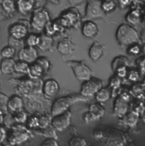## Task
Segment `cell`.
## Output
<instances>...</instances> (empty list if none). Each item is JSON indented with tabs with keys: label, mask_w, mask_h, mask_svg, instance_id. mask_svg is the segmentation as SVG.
Here are the masks:
<instances>
[{
	"label": "cell",
	"mask_w": 145,
	"mask_h": 146,
	"mask_svg": "<svg viewBox=\"0 0 145 146\" xmlns=\"http://www.w3.org/2000/svg\"><path fill=\"white\" fill-rule=\"evenodd\" d=\"M86 100H87V99L81 96L80 94L60 97L53 102V104L51 106L50 114L52 115V116L62 114V113L69 110L70 107L75 103L79 102V101H86Z\"/></svg>",
	"instance_id": "cell-1"
},
{
	"label": "cell",
	"mask_w": 145,
	"mask_h": 146,
	"mask_svg": "<svg viewBox=\"0 0 145 146\" xmlns=\"http://www.w3.org/2000/svg\"><path fill=\"white\" fill-rule=\"evenodd\" d=\"M115 36L118 43L121 46H131L137 44L139 42L138 32L129 24H121L116 30Z\"/></svg>",
	"instance_id": "cell-2"
},
{
	"label": "cell",
	"mask_w": 145,
	"mask_h": 146,
	"mask_svg": "<svg viewBox=\"0 0 145 146\" xmlns=\"http://www.w3.org/2000/svg\"><path fill=\"white\" fill-rule=\"evenodd\" d=\"M11 133L9 136L7 137L8 142L10 145H18L30 139V133L27 127L24 126V124L15 123L11 127Z\"/></svg>",
	"instance_id": "cell-3"
},
{
	"label": "cell",
	"mask_w": 145,
	"mask_h": 146,
	"mask_svg": "<svg viewBox=\"0 0 145 146\" xmlns=\"http://www.w3.org/2000/svg\"><path fill=\"white\" fill-rule=\"evenodd\" d=\"M50 21L51 20L48 11L46 9L40 7L34 10L31 19L30 26L34 31L42 33Z\"/></svg>",
	"instance_id": "cell-4"
},
{
	"label": "cell",
	"mask_w": 145,
	"mask_h": 146,
	"mask_svg": "<svg viewBox=\"0 0 145 146\" xmlns=\"http://www.w3.org/2000/svg\"><path fill=\"white\" fill-rule=\"evenodd\" d=\"M66 64L72 68L75 77L79 81H87L92 78L93 71L85 64L84 61L69 60Z\"/></svg>",
	"instance_id": "cell-5"
},
{
	"label": "cell",
	"mask_w": 145,
	"mask_h": 146,
	"mask_svg": "<svg viewBox=\"0 0 145 146\" xmlns=\"http://www.w3.org/2000/svg\"><path fill=\"white\" fill-rule=\"evenodd\" d=\"M57 21L64 28L75 27L80 24L81 16L79 12L75 9L71 8L64 11L60 17L57 20Z\"/></svg>",
	"instance_id": "cell-6"
},
{
	"label": "cell",
	"mask_w": 145,
	"mask_h": 146,
	"mask_svg": "<svg viewBox=\"0 0 145 146\" xmlns=\"http://www.w3.org/2000/svg\"><path fill=\"white\" fill-rule=\"evenodd\" d=\"M101 2L102 0H88L87 1V6H86L84 21H93L95 19L105 17V13L104 12L102 9Z\"/></svg>",
	"instance_id": "cell-7"
},
{
	"label": "cell",
	"mask_w": 145,
	"mask_h": 146,
	"mask_svg": "<svg viewBox=\"0 0 145 146\" xmlns=\"http://www.w3.org/2000/svg\"><path fill=\"white\" fill-rule=\"evenodd\" d=\"M103 87V82L97 78H90L87 81L83 82L81 86L80 94L87 99L93 97L95 94Z\"/></svg>",
	"instance_id": "cell-8"
},
{
	"label": "cell",
	"mask_w": 145,
	"mask_h": 146,
	"mask_svg": "<svg viewBox=\"0 0 145 146\" xmlns=\"http://www.w3.org/2000/svg\"><path fill=\"white\" fill-rule=\"evenodd\" d=\"M72 114L70 110H67L62 114L53 116L51 126L59 132H63L64 130L69 128L71 126Z\"/></svg>",
	"instance_id": "cell-9"
},
{
	"label": "cell",
	"mask_w": 145,
	"mask_h": 146,
	"mask_svg": "<svg viewBox=\"0 0 145 146\" xmlns=\"http://www.w3.org/2000/svg\"><path fill=\"white\" fill-rule=\"evenodd\" d=\"M60 92V84L54 78H48L42 86V95L47 99L54 98Z\"/></svg>",
	"instance_id": "cell-10"
},
{
	"label": "cell",
	"mask_w": 145,
	"mask_h": 146,
	"mask_svg": "<svg viewBox=\"0 0 145 146\" xmlns=\"http://www.w3.org/2000/svg\"><path fill=\"white\" fill-rule=\"evenodd\" d=\"M129 97L126 94H122L117 97L114 103L113 114L118 117H123L128 110L129 107Z\"/></svg>",
	"instance_id": "cell-11"
},
{
	"label": "cell",
	"mask_w": 145,
	"mask_h": 146,
	"mask_svg": "<svg viewBox=\"0 0 145 146\" xmlns=\"http://www.w3.org/2000/svg\"><path fill=\"white\" fill-rule=\"evenodd\" d=\"M9 36L19 39V40H24L29 34V29L27 25L24 24L21 21L14 23L10 25L9 28Z\"/></svg>",
	"instance_id": "cell-12"
},
{
	"label": "cell",
	"mask_w": 145,
	"mask_h": 146,
	"mask_svg": "<svg viewBox=\"0 0 145 146\" xmlns=\"http://www.w3.org/2000/svg\"><path fill=\"white\" fill-rule=\"evenodd\" d=\"M104 146H125L126 145V135L119 131H115L109 135H105Z\"/></svg>",
	"instance_id": "cell-13"
},
{
	"label": "cell",
	"mask_w": 145,
	"mask_h": 146,
	"mask_svg": "<svg viewBox=\"0 0 145 146\" xmlns=\"http://www.w3.org/2000/svg\"><path fill=\"white\" fill-rule=\"evenodd\" d=\"M38 57L39 56H38V53H37L36 48L25 46L24 48H21L18 52L19 60L26 62L30 65L36 62Z\"/></svg>",
	"instance_id": "cell-14"
},
{
	"label": "cell",
	"mask_w": 145,
	"mask_h": 146,
	"mask_svg": "<svg viewBox=\"0 0 145 146\" xmlns=\"http://www.w3.org/2000/svg\"><path fill=\"white\" fill-rule=\"evenodd\" d=\"M24 108V100L22 97L19 94H13L9 98L7 109L8 112L10 114H15Z\"/></svg>",
	"instance_id": "cell-15"
},
{
	"label": "cell",
	"mask_w": 145,
	"mask_h": 146,
	"mask_svg": "<svg viewBox=\"0 0 145 146\" xmlns=\"http://www.w3.org/2000/svg\"><path fill=\"white\" fill-rule=\"evenodd\" d=\"M81 34L87 38H93L99 33V27L93 21H84L81 27Z\"/></svg>",
	"instance_id": "cell-16"
},
{
	"label": "cell",
	"mask_w": 145,
	"mask_h": 146,
	"mask_svg": "<svg viewBox=\"0 0 145 146\" xmlns=\"http://www.w3.org/2000/svg\"><path fill=\"white\" fill-rule=\"evenodd\" d=\"M75 45L69 38H63L58 42L57 51L62 55H71L75 53Z\"/></svg>",
	"instance_id": "cell-17"
},
{
	"label": "cell",
	"mask_w": 145,
	"mask_h": 146,
	"mask_svg": "<svg viewBox=\"0 0 145 146\" xmlns=\"http://www.w3.org/2000/svg\"><path fill=\"white\" fill-rule=\"evenodd\" d=\"M105 54V48L98 42H94L88 49V55L89 58L93 61L99 60Z\"/></svg>",
	"instance_id": "cell-18"
},
{
	"label": "cell",
	"mask_w": 145,
	"mask_h": 146,
	"mask_svg": "<svg viewBox=\"0 0 145 146\" xmlns=\"http://www.w3.org/2000/svg\"><path fill=\"white\" fill-rule=\"evenodd\" d=\"M36 6V0H18L16 2V7L20 13L26 15L34 9Z\"/></svg>",
	"instance_id": "cell-19"
},
{
	"label": "cell",
	"mask_w": 145,
	"mask_h": 146,
	"mask_svg": "<svg viewBox=\"0 0 145 146\" xmlns=\"http://www.w3.org/2000/svg\"><path fill=\"white\" fill-rule=\"evenodd\" d=\"M15 60L14 59H2L0 62V72L3 75H10L15 72Z\"/></svg>",
	"instance_id": "cell-20"
},
{
	"label": "cell",
	"mask_w": 145,
	"mask_h": 146,
	"mask_svg": "<svg viewBox=\"0 0 145 146\" xmlns=\"http://www.w3.org/2000/svg\"><path fill=\"white\" fill-rule=\"evenodd\" d=\"M54 45V39L50 36L46 34L40 35V42L38 44V48L42 51H50L53 48Z\"/></svg>",
	"instance_id": "cell-21"
},
{
	"label": "cell",
	"mask_w": 145,
	"mask_h": 146,
	"mask_svg": "<svg viewBox=\"0 0 145 146\" xmlns=\"http://www.w3.org/2000/svg\"><path fill=\"white\" fill-rule=\"evenodd\" d=\"M139 119V114L137 111H131L129 113H126L122 117V121L126 126H128L130 127H134Z\"/></svg>",
	"instance_id": "cell-22"
},
{
	"label": "cell",
	"mask_w": 145,
	"mask_h": 146,
	"mask_svg": "<svg viewBox=\"0 0 145 146\" xmlns=\"http://www.w3.org/2000/svg\"><path fill=\"white\" fill-rule=\"evenodd\" d=\"M88 111L94 116L96 121L102 118L105 114V109L100 103H94L90 105Z\"/></svg>",
	"instance_id": "cell-23"
},
{
	"label": "cell",
	"mask_w": 145,
	"mask_h": 146,
	"mask_svg": "<svg viewBox=\"0 0 145 146\" xmlns=\"http://www.w3.org/2000/svg\"><path fill=\"white\" fill-rule=\"evenodd\" d=\"M111 97V90L109 88L102 87L96 94H95V100L98 103H105L108 101Z\"/></svg>",
	"instance_id": "cell-24"
},
{
	"label": "cell",
	"mask_w": 145,
	"mask_h": 146,
	"mask_svg": "<svg viewBox=\"0 0 145 146\" xmlns=\"http://www.w3.org/2000/svg\"><path fill=\"white\" fill-rule=\"evenodd\" d=\"M43 74H44V71H43L42 67L36 61L30 65L29 76H30L31 78L39 79Z\"/></svg>",
	"instance_id": "cell-25"
},
{
	"label": "cell",
	"mask_w": 145,
	"mask_h": 146,
	"mask_svg": "<svg viewBox=\"0 0 145 146\" xmlns=\"http://www.w3.org/2000/svg\"><path fill=\"white\" fill-rule=\"evenodd\" d=\"M52 115L48 113L42 114L41 115H38V121H39V129H44L49 126H51L52 122Z\"/></svg>",
	"instance_id": "cell-26"
},
{
	"label": "cell",
	"mask_w": 145,
	"mask_h": 146,
	"mask_svg": "<svg viewBox=\"0 0 145 146\" xmlns=\"http://www.w3.org/2000/svg\"><path fill=\"white\" fill-rule=\"evenodd\" d=\"M129 65V60L125 56H119L115 58V60L112 62V69L114 72H115L118 68L124 67V66H128Z\"/></svg>",
	"instance_id": "cell-27"
},
{
	"label": "cell",
	"mask_w": 145,
	"mask_h": 146,
	"mask_svg": "<svg viewBox=\"0 0 145 146\" xmlns=\"http://www.w3.org/2000/svg\"><path fill=\"white\" fill-rule=\"evenodd\" d=\"M29 70H30V64L21 61V60L15 61V72L24 74V75H29Z\"/></svg>",
	"instance_id": "cell-28"
},
{
	"label": "cell",
	"mask_w": 145,
	"mask_h": 146,
	"mask_svg": "<svg viewBox=\"0 0 145 146\" xmlns=\"http://www.w3.org/2000/svg\"><path fill=\"white\" fill-rule=\"evenodd\" d=\"M16 49L9 45L3 47L0 50V56L2 59H13L15 55Z\"/></svg>",
	"instance_id": "cell-29"
},
{
	"label": "cell",
	"mask_w": 145,
	"mask_h": 146,
	"mask_svg": "<svg viewBox=\"0 0 145 146\" xmlns=\"http://www.w3.org/2000/svg\"><path fill=\"white\" fill-rule=\"evenodd\" d=\"M39 42H40V35H37L36 33L28 34V36L25 39V44L27 47L36 48L38 46Z\"/></svg>",
	"instance_id": "cell-30"
},
{
	"label": "cell",
	"mask_w": 145,
	"mask_h": 146,
	"mask_svg": "<svg viewBox=\"0 0 145 146\" xmlns=\"http://www.w3.org/2000/svg\"><path fill=\"white\" fill-rule=\"evenodd\" d=\"M126 19L128 23L132 25H137L140 22V13L138 10H136V9L132 10L126 15Z\"/></svg>",
	"instance_id": "cell-31"
},
{
	"label": "cell",
	"mask_w": 145,
	"mask_h": 146,
	"mask_svg": "<svg viewBox=\"0 0 145 146\" xmlns=\"http://www.w3.org/2000/svg\"><path fill=\"white\" fill-rule=\"evenodd\" d=\"M13 118L15 121V123H21V124H24L26 122L27 119H28V115L27 112L24 110H21L15 114L12 115Z\"/></svg>",
	"instance_id": "cell-32"
},
{
	"label": "cell",
	"mask_w": 145,
	"mask_h": 146,
	"mask_svg": "<svg viewBox=\"0 0 145 146\" xmlns=\"http://www.w3.org/2000/svg\"><path fill=\"white\" fill-rule=\"evenodd\" d=\"M40 134H42L43 137H45L46 139H57L58 136L56 133V130L52 127L49 126L44 129H41V133Z\"/></svg>",
	"instance_id": "cell-33"
},
{
	"label": "cell",
	"mask_w": 145,
	"mask_h": 146,
	"mask_svg": "<svg viewBox=\"0 0 145 146\" xmlns=\"http://www.w3.org/2000/svg\"><path fill=\"white\" fill-rule=\"evenodd\" d=\"M3 9L11 15L14 14L16 10V3L14 0H3V3H1Z\"/></svg>",
	"instance_id": "cell-34"
},
{
	"label": "cell",
	"mask_w": 145,
	"mask_h": 146,
	"mask_svg": "<svg viewBox=\"0 0 145 146\" xmlns=\"http://www.w3.org/2000/svg\"><path fill=\"white\" fill-rule=\"evenodd\" d=\"M101 6L105 13H109L115 9L116 4L115 0H102Z\"/></svg>",
	"instance_id": "cell-35"
},
{
	"label": "cell",
	"mask_w": 145,
	"mask_h": 146,
	"mask_svg": "<svg viewBox=\"0 0 145 146\" xmlns=\"http://www.w3.org/2000/svg\"><path fill=\"white\" fill-rule=\"evenodd\" d=\"M36 62L42 67L44 73H47L51 68V63L49 61V60L47 58V57H44V56H41V57H38L37 60H36Z\"/></svg>",
	"instance_id": "cell-36"
},
{
	"label": "cell",
	"mask_w": 145,
	"mask_h": 146,
	"mask_svg": "<svg viewBox=\"0 0 145 146\" xmlns=\"http://www.w3.org/2000/svg\"><path fill=\"white\" fill-rule=\"evenodd\" d=\"M8 45L16 48H22L25 47V41L24 40H19L16 38H14L12 36H9V40H8Z\"/></svg>",
	"instance_id": "cell-37"
},
{
	"label": "cell",
	"mask_w": 145,
	"mask_h": 146,
	"mask_svg": "<svg viewBox=\"0 0 145 146\" xmlns=\"http://www.w3.org/2000/svg\"><path fill=\"white\" fill-rule=\"evenodd\" d=\"M26 127L29 129H36L39 127V121H38V115H32L30 117H28L26 121Z\"/></svg>",
	"instance_id": "cell-38"
},
{
	"label": "cell",
	"mask_w": 145,
	"mask_h": 146,
	"mask_svg": "<svg viewBox=\"0 0 145 146\" xmlns=\"http://www.w3.org/2000/svg\"><path fill=\"white\" fill-rule=\"evenodd\" d=\"M69 146H87V141L81 137L74 136L69 142Z\"/></svg>",
	"instance_id": "cell-39"
},
{
	"label": "cell",
	"mask_w": 145,
	"mask_h": 146,
	"mask_svg": "<svg viewBox=\"0 0 145 146\" xmlns=\"http://www.w3.org/2000/svg\"><path fill=\"white\" fill-rule=\"evenodd\" d=\"M9 96L5 95L4 94L0 92V110H2L5 114L8 113V109H7V104L9 100Z\"/></svg>",
	"instance_id": "cell-40"
},
{
	"label": "cell",
	"mask_w": 145,
	"mask_h": 146,
	"mask_svg": "<svg viewBox=\"0 0 145 146\" xmlns=\"http://www.w3.org/2000/svg\"><path fill=\"white\" fill-rule=\"evenodd\" d=\"M121 85V79L119 76H115V77H112L110 79V82H109V88H112L114 91L116 89V88H119Z\"/></svg>",
	"instance_id": "cell-41"
},
{
	"label": "cell",
	"mask_w": 145,
	"mask_h": 146,
	"mask_svg": "<svg viewBox=\"0 0 145 146\" xmlns=\"http://www.w3.org/2000/svg\"><path fill=\"white\" fill-rule=\"evenodd\" d=\"M82 119H83V121H84V122H85L86 124H89V123L93 122V121H96V119L94 118V116H93L89 111H87V112H86V113L83 114Z\"/></svg>",
	"instance_id": "cell-42"
},
{
	"label": "cell",
	"mask_w": 145,
	"mask_h": 146,
	"mask_svg": "<svg viewBox=\"0 0 145 146\" xmlns=\"http://www.w3.org/2000/svg\"><path fill=\"white\" fill-rule=\"evenodd\" d=\"M40 146H59V144L57 142V139H46Z\"/></svg>",
	"instance_id": "cell-43"
},
{
	"label": "cell",
	"mask_w": 145,
	"mask_h": 146,
	"mask_svg": "<svg viewBox=\"0 0 145 146\" xmlns=\"http://www.w3.org/2000/svg\"><path fill=\"white\" fill-rule=\"evenodd\" d=\"M105 133L102 130H99V129L94 130L93 133V137L97 140H103V139L105 138Z\"/></svg>",
	"instance_id": "cell-44"
},
{
	"label": "cell",
	"mask_w": 145,
	"mask_h": 146,
	"mask_svg": "<svg viewBox=\"0 0 145 146\" xmlns=\"http://www.w3.org/2000/svg\"><path fill=\"white\" fill-rule=\"evenodd\" d=\"M7 130L4 127L0 125V145H2L7 139Z\"/></svg>",
	"instance_id": "cell-45"
},
{
	"label": "cell",
	"mask_w": 145,
	"mask_h": 146,
	"mask_svg": "<svg viewBox=\"0 0 145 146\" xmlns=\"http://www.w3.org/2000/svg\"><path fill=\"white\" fill-rule=\"evenodd\" d=\"M128 53L132 54H138L140 52V48L138 44H132L131 46H129V48H127Z\"/></svg>",
	"instance_id": "cell-46"
},
{
	"label": "cell",
	"mask_w": 145,
	"mask_h": 146,
	"mask_svg": "<svg viewBox=\"0 0 145 146\" xmlns=\"http://www.w3.org/2000/svg\"><path fill=\"white\" fill-rule=\"evenodd\" d=\"M138 78H139V72H138L132 70V71H131V72H128V79L130 81L135 82V81H138Z\"/></svg>",
	"instance_id": "cell-47"
},
{
	"label": "cell",
	"mask_w": 145,
	"mask_h": 146,
	"mask_svg": "<svg viewBox=\"0 0 145 146\" xmlns=\"http://www.w3.org/2000/svg\"><path fill=\"white\" fill-rule=\"evenodd\" d=\"M10 15L3 9L2 4H0V21H4L9 18Z\"/></svg>",
	"instance_id": "cell-48"
},
{
	"label": "cell",
	"mask_w": 145,
	"mask_h": 146,
	"mask_svg": "<svg viewBox=\"0 0 145 146\" xmlns=\"http://www.w3.org/2000/svg\"><path fill=\"white\" fill-rule=\"evenodd\" d=\"M115 72H116L117 74V76L119 77H125L127 74V71H126V67L124 66V67H121V68H118Z\"/></svg>",
	"instance_id": "cell-49"
},
{
	"label": "cell",
	"mask_w": 145,
	"mask_h": 146,
	"mask_svg": "<svg viewBox=\"0 0 145 146\" xmlns=\"http://www.w3.org/2000/svg\"><path fill=\"white\" fill-rule=\"evenodd\" d=\"M67 1L72 7H75V6H77V5L84 3L86 0H67Z\"/></svg>",
	"instance_id": "cell-50"
},
{
	"label": "cell",
	"mask_w": 145,
	"mask_h": 146,
	"mask_svg": "<svg viewBox=\"0 0 145 146\" xmlns=\"http://www.w3.org/2000/svg\"><path fill=\"white\" fill-rule=\"evenodd\" d=\"M132 1L133 0H118V3L121 7H126V6L130 5Z\"/></svg>",
	"instance_id": "cell-51"
},
{
	"label": "cell",
	"mask_w": 145,
	"mask_h": 146,
	"mask_svg": "<svg viewBox=\"0 0 145 146\" xmlns=\"http://www.w3.org/2000/svg\"><path fill=\"white\" fill-rule=\"evenodd\" d=\"M139 66H140L141 72L145 74V56L144 58H142L141 60L139 61Z\"/></svg>",
	"instance_id": "cell-52"
},
{
	"label": "cell",
	"mask_w": 145,
	"mask_h": 146,
	"mask_svg": "<svg viewBox=\"0 0 145 146\" xmlns=\"http://www.w3.org/2000/svg\"><path fill=\"white\" fill-rule=\"evenodd\" d=\"M4 115H5V113H4L2 110H0V125H2V124L3 123V121H4Z\"/></svg>",
	"instance_id": "cell-53"
},
{
	"label": "cell",
	"mask_w": 145,
	"mask_h": 146,
	"mask_svg": "<svg viewBox=\"0 0 145 146\" xmlns=\"http://www.w3.org/2000/svg\"><path fill=\"white\" fill-rule=\"evenodd\" d=\"M46 1H48L53 4H55V5H58L60 3V0H46Z\"/></svg>",
	"instance_id": "cell-54"
},
{
	"label": "cell",
	"mask_w": 145,
	"mask_h": 146,
	"mask_svg": "<svg viewBox=\"0 0 145 146\" xmlns=\"http://www.w3.org/2000/svg\"><path fill=\"white\" fill-rule=\"evenodd\" d=\"M125 146H136L133 143H130V144H127L126 145H125Z\"/></svg>",
	"instance_id": "cell-55"
},
{
	"label": "cell",
	"mask_w": 145,
	"mask_h": 146,
	"mask_svg": "<svg viewBox=\"0 0 145 146\" xmlns=\"http://www.w3.org/2000/svg\"><path fill=\"white\" fill-rule=\"evenodd\" d=\"M143 120H144V121L145 122V111L144 112V114H143Z\"/></svg>",
	"instance_id": "cell-56"
},
{
	"label": "cell",
	"mask_w": 145,
	"mask_h": 146,
	"mask_svg": "<svg viewBox=\"0 0 145 146\" xmlns=\"http://www.w3.org/2000/svg\"><path fill=\"white\" fill-rule=\"evenodd\" d=\"M143 52L144 53V54H145V43H144V45L143 46Z\"/></svg>",
	"instance_id": "cell-57"
},
{
	"label": "cell",
	"mask_w": 145,
	"mask_h": 146,
	"mask_svg": "<svg viewBox=\"0 0 145 146\" xmlns=\"http://www.w3.org/2000/svg\"><path fill=\"white\" fill-rule=\"evenodd\" d=\"M3 0H0V4H1V3H3Z\"/></svg>",
	"instance_id": "cell-58"
},
{
	"label": "cell",
	"mask_w": 145,
	"mask_h": 146,
	"mask_svg": "<svg viewBox=\"0 0 145 146\" xmlns=\"http://www.w3.org/2000/svg\"><path fill=\"white\" fill-rule=\"evenodd\" d=\"M0 89H1V84H0Z\"/></svg>",
	"instance_id": "cell-59"
},
{
	"label": "cell",
	"mask_w": 145,
	"mask_h": 146,
	"mask_svg": "<svg viewBox=\"0 0 145 146\" xmlns=\"http://www.w3.org/2000/svg\"><path fill=\"white\" fill-rule=\"evenodd\" d=\"M0 146H3V145H0Z\"/></svg>",
	"instance_id": "cell-60"
}]
</instances>
